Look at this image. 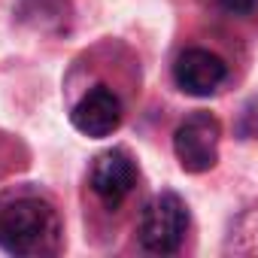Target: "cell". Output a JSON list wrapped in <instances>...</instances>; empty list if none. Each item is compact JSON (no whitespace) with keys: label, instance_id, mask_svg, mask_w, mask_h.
<instances>
[{"label":"cell","instance_id":"6da1fadb","mask_svg":"<svg viewBox=\"0 0 258 258\" xmlns=\"http://www.w3.org/2000/svg\"><path fill=\"white\" fill-rule=\"evenodd\" d=\"M61 246L58 210L37 195H22L0 204V249L22 258L52 255Z\"/></svg>","mask_w":258,"mask_h":258},{"label":"cell","instance_id":"7a4b0ae2","mask_svg":"<svg viewBox=\"0 0 258 258\" xmlns=\"http://www.w3.org/2000/svg\"><path fill=\"white\" fill-rule=\"evenodd\" d=\"M185 228H188L185 204L179 201V195L161 191L146 204L140 216V231H137L140 246L155 255H173L185 240Z\"/></svg>","mask_w":258,"mask_h":258},{"label":"cell","instance_id":"3957f363","mask_svg":"<svg viewBox=\"0 0 258 258\" xmlns=\"http://www.w3.org/2000/svg\"><path fill=\"white\" fill-rule=\"evenodd\" d=\"M219 140L222 124L210 112H191L173 134V152L182 170L188 173H207L219 161Z\"/></svg>","mask_w":258,"mask_h":258},{"label":"cell","instance_id":"277c9868","mask_svg":"<svg viewBox=\"0 0 258 258\" xmlns=\"http://www.w3.org/2000/svg\"><path fill=\"white\" fill-rule=\"evenodd\" d=\"M137 185V167L124 149H109L97 155L91 167V191L100 198L106 210H115Z\"/></svg>","mask_w":258,"mask_h":258},{"label":"cell","instance_id":"5b68a950","mask_svg":"<svg viewBox=\"0 0 258 258\" xmlns=\"http://www.w3.org/2000/svg\"><path fill=\"white\" fill-rule=\"evenodd\" d=\"M70 121L85 137H94V140L109 137L121 124V100L106 85H94L76 100V106L70 112Z\"/></svg>","mask_w":258,"mask_h":258},{"label":"cell","instance_id":"8992f818","mask_svg":"<svg viewBox=\"0 0 258 258\" xmlns=\"http://www.w3.org/2000/svg\"><path fill=\"white\" fill-rule=\"evenodd\" d=\"M228 79V67L207 49H185L173 64V82L191 97H210Z\"/></svg>","mask_w":258,"mask_h":258},{"label":"cell","instance_id":"52a82bcc","mask_svg":"<svg viewBox=\"0 0 258 258\" xmlns=\"http://www.w3.org/2000/svg\"><path fill=\"white\" fill-rule=\"evenodd\" d=\"M237 137L240 140H255L258 137V94L249 97L237 115Z\"/></svg>","mask_w":258,"mask_h":258},{"label":"cell","instance_id":"ba28073f","mask_svg":"<svg viewBox=\"0 0 258 258\" xmlns=\"http://www.w3.org/2000/svg\"><path fill=\"white\" fill-rule=\"evenodd\" d=\"M216 7L228 16H237V19H246L258 10V0H216Z\"/></svg>","mask_w":258,"mask_h":258}]
</instances>
